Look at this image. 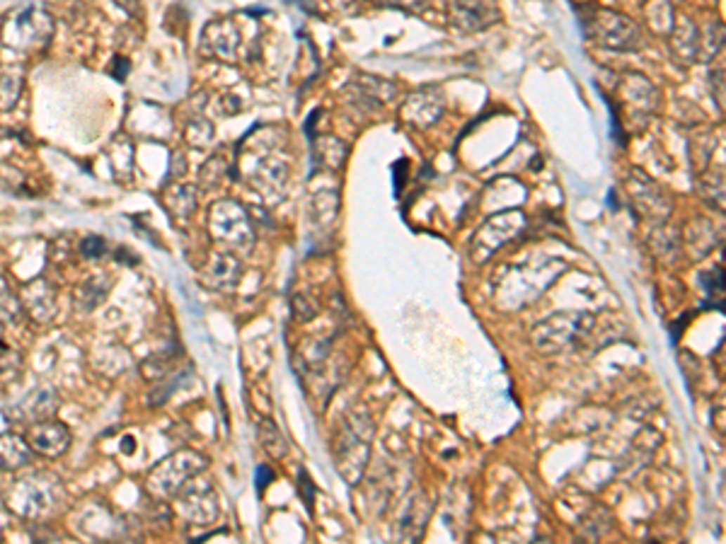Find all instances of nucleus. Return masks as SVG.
Returning <instances> with one entry per match:
<instances>
[{
  "mask_svg": "<svg viewBox=\"0 0 726 544\" xmlns=\"http://www.w3.org/2000/svg\"><path fill=\"white\" fill-rule=\"evenodd\" d=\"M25 307L37 322H48L56 314V291L51 283L34 279L25 286Z\"/></svg>",
  "mask_w": 726,
  "mask_h": 544,
  "instance_id": "8",
  "label": "nucleus"
},
{
  "mask_svg": "<svg viewBox=\"0 0 726 544\" xmlns=\"http://www.w3.org/2000/svg\"><path fill=\"white\" fill-rule=\"evenodd\" d=\"M53 34V20L39 8H27L5 22L3 41L20 51H39Z\"/></svg>",
  "mask_w": 726,
  "mask_h": 544,
  "instance_id": "2",
  "label": "nucleus"
},
{
  "mask_svg": "<svg viewBox=\"0 0 726 544\" xmlns=\"http://www.w3.org/2000/svg\"><path fill=\"white\" fill-rule=\"evenodd\" d=\"M32 462V445L22 435L0 433V470H20Z\"/></svg>",
  "mask_w": 726,
  "mask_h": 544,
  "instance_id": "9",
  "label": "nucleus"
},
{
  "mask_svg": "<svg viewBox=\"0 0 726 544\" xmlns=\"http://www.w3.org/2000/svg\"><path fill=\"white\" fill-rule=\"evenodd\" d=\"M271 479H274V472H271L269 467H266V465L257 467V489H259V491H264V489L269 486Z\"/></svg>",
  "mask_w": 726,
  "mask_h": 544,
  "instance_id": "20",
  "label": "nucleus"
},
{
  "mask_svg": "<svg viewBox=\"0 0 726 544\" xmlns=\"http://www.w3.org/2000/svg\"><path fill=\"white\" fill-rule=\"evenodd\" d=\"M211 230L218 239L235 247H247L249 244V225L242 208L233 201H221L211 208Z\"/></svg>",
  "mask_w": 726,
  "mask_h": 544,
  "instance_id": "4",
  "label": "nucleus"
},
{
  "mask_svg": "<svg viewBox=\"0 0 726 544\" xmlns=\"http://www.w3.org/2000/svg\"><path fill=\"white\" fill-rule=\"evenodd\" d=\"M20 314V298L13 291L3 274H0V322H13Z\"/></svg>",
  "mask_w": 726,
  "mask_h": 544,
  "instance_id": "13",
  "label": "nucleus"
},
{
  "mask_svg": "<svg viewBox=\"0 0 726 544\" xmlns=\"http://www.w3.org/2000/svg\"><path fill=\"white\" fill-rule=\"evenodd\" d=\"M129 70H131V63L124 56H117L112 61V68H109V73H112L114 80H119V83H122V80H127Z\"/></svg>",
  "mask_w": 726,
  "mask_h": 544,
  "instance_id": "18",
  "label": "nucleus"
},
{
  "mask_svg": "<svg viewBox=\"0 0 726 544\" xmlns=\"http://www.w3.org/2000/svg\"><path fill=\"white\" fill-rule=\"evenodd\" d=\"M300 486H303V498H305V505H308V508H313L315 486H313V482H310V477L305 475L303 470H300Z\"/></svg>",
  "mask_w": 726,
  "mask_h": 544,
  "instance_id": "19",
  "label": "nucleus"
},
{
  "mask_svg": "<svg viewBox=\"0 0 726 544\" xmlns=\"http://www.w3.org/2000/svg\"><path fill=\"white\" fill-rule=\"evenodd\" d=\"M56 406H58L56 390L48 387V385H41V387L32 390L30 394H27L25 399H22L20 404L15 406L13 418H18V421H25V423L46 421V418L53 416Z\"/></svg>",
  "mask_w": 726,
  "mask_h": 544,
  "instance_id": "6",
  "label": "nucleus"
},
{
  "mask_svg": "<svg viewBox=\"0 0 726 544\" xmlns=\"http://www.w3.org/2000/svg\"><path fill=\"white\" fill-rule=\"evenodd\" d=\"M165 206L170 208L172 215L187 218L196 208V196L192 187H174L165 194Z\"/></svg>",
  "mask_w": 726,
  "mask_h": 544,
  "instance_id": "11",
  "label": "nucleus"
},
{
  "mask_svg": "<svg viewBox=\"0 0 726 544\" xmlns=\"http://www.w3.org/2000/svg\"><path fill=\"white\" fill-rule=\"evenodd\" d=\"M61 500V482L51 475H30L10 484L5 503L22 518H44Z\"/></svg>",
  "mask_w": 726,
  "mask_h": 544,
  "instance_id": "1",
  "label": "nucleus"
},
{
  "mask_svg": "<svg viewBox=\"0 0 726 544\" xmlns=\"http://www.w3.org/2000/svg\"><path fill=\"white\" fill-rule=\"evenodd\" d=\"M114 3H117L127 15H136V10H138V0H114Z\"/></svg>",
  "mask_w": 726,
  "mask_h": 544,
  "instance_id": "21",
  "label": "nucleus"
},
{
  "mask_svg": "<svg viewBox=\"0 0 726 544\" xmlns=\"http://www.w3.org/2000/svg\"><path fill=\"white\" fill-rule=\"evenodd\" d=\"M259 440H261V445H264L266 453H271V443L286 445V440L281 438V433L276 431V426H274L271 421H261V426H259Z\"/></svg>",
  "mask_w": 726,
  "mask_h": 544,
  "instance_id": "15",
  "label": "nucleus"
},
{
  "mask_svg": "<svg viewBox=\"0 0 726 544\" xmlns=\"http://www.w3.org/2000/svg\"><path fill=\"white\" fill-rule=\"evenodd\" d=\"M105 249H107L105 239L97 237V235H90V237H85L83 242H80V254L87 257V259L102 257V254H105Z\"/></svg>",
  "mask_w": 726,
  "mask_h": 544,
  "instance_id": "16",
  "label": "nucleus"
},
{
  "mask_svg": "<svg viewBox=\"0 0 726 544\" xmlns=\"http://www.w3.org/2000/svg\"><path fill=\"white\" fill-rule=\"evenodd\" d=\"M22 92V73H3L0 75V109L8 112L18 105Z\"/></svg>",
  "mask_w": 726,
  "mask_h": 544,
  "instance_id": "12",
  "label": "nucleus"
},
{
  "mask_svg": "<svg viewBox=\"0 0 726 544\" xmlns=\"http://www.w3.org/2000/svg\"><path fill=\"white\" fill-rule=\"evenodd\" d=\"M174 496L179 500V510H182L189 520L209 522L216 518V496L209 489L182 486Z\"/></svg>",
  "mask_w": 726,
  "mask_h": 544,
  "instance_id": "7",
  "label": "nucleus"
},
{
  "mask_svg": "<svg viewBox=\"0 0 726 544\" xmlns=\"http://www.w3.org/2000/svg\"><path fill=\"white\" fill-rule=\"evenodd\" d=\"M100 288H107V283H105V286H97V279H92V281H87L85 286L78 291V300L83 303L85 310H92L97 303H102V298L107 296V293H95V291H100Z\"/></svg>",
  "mask_w": 726,
  "mask_h": 544,
  "instance_id": "14",
  "label": "nucleus"
},
{
  "mask_svg": "<svg viewBox=\"0 0 726 544\" xmlns=\"http://www.w3.org/2000/svg\"><path fill=\"white\" fill-rule=\"evenodd\" d=\"M30 440L32 450H37L39 455L46 457H58L70 448V431L58 421H37L30 428Z\"/></svg>",
  "mask_w": 726,
  "mask_h": 544,
  "instance_id": "5",
  "label": "nucleus"
},
{
  "mask_svg": "<svg viewBox=\"0 0 726 544\" xmlns=\"http://www.w3.org/2000/svg\"><path fill=\"white\" fill-rule=\"evenodd\" d=\"M124 453H134V438H124Z\"/></svg>",
  "mask_w": 726,
  "mask_h": 544,
  "instance_id": "22",
  "label": "nucleus"
},
{
  "mask_svg": "<svg viewBox=\"0 0 726 544\" xmlns=\"http://www.w3.org/2000/svg\"><path fill=\"white\" fill-rule=\"evenodd\" d=\"M206 44L223 56L226 61H233L235 58V46H238V34H235V27H231L228 22H221V25H211L206 29Z\"/></svg>",
  "mask_w": 726,
  "mask_h": 544,
  "instance_id": "10",
  "label": "nucleus"
},
{
  "mask_svg": "<svg viewBox=\"0 0 726 544\" xmlns=\"http://www.w3.org/2000/svg\"><path fill=\"white\" fill-rule=\"evenodd\" d=\"M700 281L705 283V291L709 293V296L724 291V276H722V271H719V269L717 271H709V274H702Z\"/></svg>",
  "mask_w": 726,
  "mask_h": 544,
  "instance_id": "17",
  "label": "nucleus"
},
{
  "mask_svg": "<svg viewBox=\"0 0 726 544\" xmlns=\"http://www.w3.org/2000/svg\"><path fill=\"white\" fill-rule=\"evenodd\" d=\"M204 467H206V460L199 453L182 450V453L177 455H170L148 475L150 493H155V496L160 498H170L187 484L189 477H196Z\"/></svg>",
  "mask_w": 726,
  "mask_h": 544,
  "instance_id": "3",
  "label": "nucleus"
}]
</instances>
